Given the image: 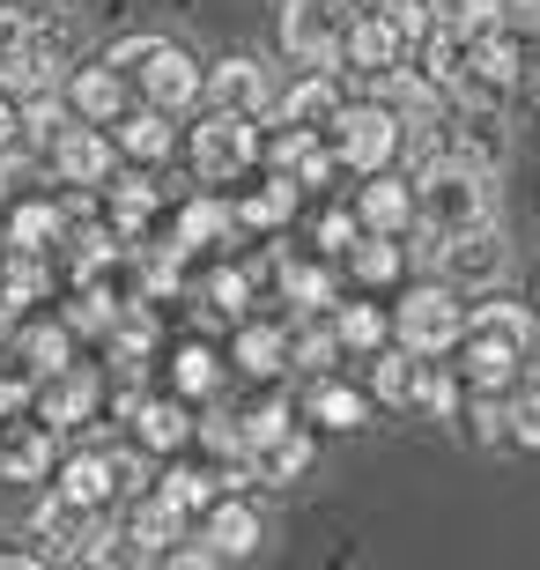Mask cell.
<instances>
[{"label": "cell", "mask_w": 540, "mask_h": 570, "mask_svg": "<svg viewBox=\"0 0 540 570\" xmlns=\"http://www.w3.org/2000/svg\"><path fill=\"white\" fill-rule=\"evenodd\" d=\"M467 438L474 444H503L511 438V407H503L497 393H474V407H467Z\"/></svg>", "instance_id": "f35d334b"}, {"label": "cell", "mask_w": 540, "mask_h": 570, "mask_svg": "<svg viewBox=\"0 0 540 570\" xmlns=\"http://www.w3.org/2000/svg\"><path fill=\"white\" fill-rule=\"evenodd\" d=\"M60 497L82 504V511L111 504V497H119V482H111V452H75V460L60 466Z\"/></svg>", "instance_id": "44dd1931"}, {"label": "cell", "mask_w": 540, "mask_h": 570, "mask_svg": "<svg viewBox=\"0 0 540 570\" xmlns=\"http://www.w3.org/2000/svg\"><path fill=\"white\" fill-rule=\"evenodd\" d=\"M393 334H400V348H415V356H444V348H459V334H467V304H459L452 282H422V289L400 304Z\"/></svg>", "instance_id": "277c9868"}, {"label": "cell", "mask_w": 540, "mask_h": 570, "mask_svg": "<svg viewBox=\"0 0 540 570\" xmlns=\"http://www.w3.org/2000/svg\"><path fill=\"white\" fill-rule=\"evenodd\" d=\"M312 415H318L326 430H363V423H371V393L318 379V385H312Z\"/></svg>", "instance_id": "4316f807"}, {"label": "cell", "mask_w": 540, "mask_h": 570, "mask_svg": "<svg viewBox=\"0 0 540 570\" xmlns=\"http://www.w3.org/2000/svg\"><path fill=\"white\" fill-rule=\"evenodd\" d=\"M385 334H393V326H385L377 304H333V341H341V348H363V356H371V348H385Z\"/></svg>", "instance_id": "f1b7e54d"}, {"label": "cell", "mask_w": 540, "mask_h": 570, "mask_svg": "<svg viewBox=\"0 0 540 570\" xmlns=\"http://www.w3.org/2000/svg\"><path fill=\"white\" fill-rule=\"evenodd\" d=\"M436 22L474 45V38H489V30H503V8L497 0H436Z\"/></svg>", "instance_id": "1f68e13d"}, {"label": "cell", "mask_w": 540, "mask_h": 570, "mask_svg": "<svg viewBox=\"0 0 540 570\" xmlns=\"http://www.w3.org/2000/svg\"><path fill=\"white\" fill-rule=\"evenodd\" d=\"M111 127H119V156H126V164H141V170H156L170 148H178V134H170V111H156V105L119 111Z\"/></svg>", "instance_id": "e0dca14e"}, {"label": "cell", "mask_w": 540, "mask_h": 570, "mask_svg": "<svg viewBox=\"0 0 540 570\" xmlns=\"http://www.w3.org/2000/svg\"><path fill=\"white\" fill-rule=\"evenodd\" d=\"M141 401H148L141 385H119V393H111V415H119V423H134V415H141Z\"/></svg>", "instance_id": "f5cc1de1"}, {"label": "cell", "mask_w": 540, "mask_h": 570, "mask_svg": "<svg viewBox=\"0 0 540 570\" xmlns=\"http://www.w3.org/2000/svg\"><path fill=\"white\" fill-rule=\"evenodd\" d=\"M341 30L348 22L333 16V0H289L282 8V52L296 67H341Z\"/></svg>", "instance_id": "8992f818"}, {"label": "cell", "mask_w": 540, "mask_h": 570, "mask_svg": "<svg viewBox=\"0 0 540 570\" xmlns=\"http://www.w3.org/2000/svg\"><path fill=\"white\" fill-rule=\"evenodd\" d=\"M16 407H30V385H0V415H16Z\"/></svg>", "instance_id": "db71d44e"}, {"label": "cell", "mask_w": 540, "mask_h": 570, "mask_svg": "<svg viewBox=\"0 0 540 570\" xmlns=\"http://www.w3.org/2000/svg\"><path fill=\"white\" fill-rule=\"evenodd\" d=\"M289 208H296V178H282V170H274V186L252 193L245 208H237V223H252V230H274V223H289Z\"/></svg>", "instance_id": "836d02e7"}, {"label": "cell", "mask_w": 540, "mask_h": 570, "mask_svg": "<svg viewBox=\"0 0 540 570\" xmlns=\"http://www.w3.org/2000/svg\"><path fill=\"white\" fill-rule=\"evenodd\" d=\"M164 563L170 570H215V563H223V549H215V541H186V549H164Z\"/></svg>", "instance_id": "c3c4849f"}, {"label": "cell", "mask_w": 540, "mask_h": 570, "mask_svg": "<svg viewBox=\"0 0 540 570\" xmlns=\"http://www.w3.org/2000/svg\"><path fill=\"white\" fill-rule=\"evenodd\" d=\"M415 223L430 230H474V223H497V170H474L444 156L415 178Z\"/></svg>", "instance_id": "6da1fadb"}, {"label": "cell", "mask_w": 540, "mask_h": 570, "mask_svg": "<svg viewBox=\"0 0 540 570\" xmlns=\"http://www.w3.org/2000/svg\"><path fill=\"white\" fill-rule=\"evenodd\" d=\"M200 97H208L215 111L267 119V75H259V60H215V67H208V82H200Z\"/></svg>", "instance_id": "8fae6325"}, {"label": "cell", "mask_w": 540, "mask_h": 570, "mask_svg": "<svg viewBox=\"0 0 540 570\" xmlns=\"http://www.w3.org/2000/svg\"><path fill=\"white\" fill-rule=\"evenodd\" d=\"M252 156H259V127H252L245 111H208L200 127H193V170L200 178H237V170H252Z\"/></svg>", "instance_id": "5b68a950"}, {"label": "cell", "mask_w": 540, "mask_h": 570, "mask_svg": "<svg viewBox=\"0 0 540 570\" xmlns=\"http://www.w3.org/2000/svg\"><path fill=\"white\" fill-rule=\"evenodd\" d=\"M164 45H170V38H156V30H141V38H119V45H111V52H105V60L119 67L126 82H134V75H141V67L156 60V52H164Z\"/></svg>", "instance_id": "b9f144b4"}, {"label": "cell", "mask_w": 540, "mask_h": 570, "mask_svg": "<svg viewBox=\"0 0 540 570\" xmlns=\"http://www.w3.org/2000/svg\"><path fill=\"white\" fill-rule=\"evenodd\" d=\"M467 334L511 341V348H526V356H533V318H526V304H503V296H489V304H474V312H467Z\"/></svg>", "instance_id": "d4e9b609"}, {"label": "cell", "mask_w": 540, "mask_h": 570, "mask_svg": "<svg viewBox=\"0 0 540 570\" xmlns=\"http://www.w3.org/2000/svg\"><path fill=\"white\" fill-rule=\"evenodd\" d=\"M333 356H341L333 326H296V334H289V363H296V371H333Z\"/></svg>", "instance_id": "8d00e7d4"}, {"label": "cell", "mask_w": 540, "mask_h": 570, "mask_svg": "<svg viewBox=\"0 0 540 570\" xmlns=\"http://www.w3.org/2000/svg\"><path fill=\"white\" fill-rule=\"evenodd\" d=\"M82 519H89V511H82V504H67V497H45V504L30 511V527H38L45 541H52V556H75V549L89 541Z\"/></svg>", "instance_id": "83f0119b"}, {"label": "cell", "mask_w": 540, "mask_h": 570, "mask_svg": "<svg viewBox=\"0 0 540 570\" xmlns=\"http://www.w3.org/2000/svg\"><path fill=\"white\" fill-rule=\"evenodd\" d=\"M45 466H52V430H45V423L0 444V474H8V482H38Z\"/></svg>", "instance_id": "f546056e"}, {"label": "cell", "mask_w": 540, "mask_h": 570, "mask_svg": "<svg viewBox=\"0 0 540 570\" xmlns=\"http://www.w3.org/2000/svg\"><path fill=\"white\" fill-rule=\"evenodd\" d=\"M75 326H82V334H105V326H111V296L82 289V296H75Z\"/></svg>", "instance_id": "7dc6e473"}, {"label": "cell", "mask_w": 540, "mask_h": 570, "mask_svg": "<svg viewBox=\"0 0 540 570\" xmlns=\"http://www.w3.org/2000/svg\"><path fill=\"white\" fill-rule=\"evenodd\" d=\"M526 348H511V341H489V334H459V379L474 385V393H503V385L519 379Z\"/></svg>", "instance_id": "5bb4252c"}, {"label": "cell", "mask_w": 540, "mask_h": 570, "mask_svg": "<svg viewBox=\"0 0 540 570\" xmlns=\"http://www.w3.org/2000/svg\"><path fill=\"white\" fill-rule=\"evenodd\" d=\"M148 215H156V186H148L141 170H134V178H119V193H111V230L134 237V230L148 223Z\"/></svg>", "instance_id": "d6a6232c"}, {"label": "cell", "mask_w": 540, "mask_h": 570, "mask_svg": "<svg viewBox=\"0 0 540 570\" xmlns=\"http://www.w3.org/2000/svg\"><path fill=\"white\" fill-rule=\"evenodd\" d=\"M52 170L67 186H105V178H119V141L105 127H60L52 134Z\"/></svg>", "instance_id": "ba28073f"}, {"label": "cell", "mask_w": 540, "mask_h": 570, "mask_svg": "<svg viewBox=\"0 0 540 570\" xmlns=\"http://www.w3.org/2000/svg\"><path fill=\"white\" fill-rule=\"evenodd\" d=\"M208 541L223 549V563L252 556V549H259V511H252V504H208Z\"/></svg>", "instance_id": "603a6c76"}, {"label": "cell", "mask_w": 540, "mask_h": 570, "mask_svg": "<svg viewBox=\"0 0 540 570\" xmlns=\"http://www.w3.org/2000/svg\"><path fill=\"white\" fill-rule=\"evenodd\" d=\"M156 497H170L178 511H208V504H215V474H193V466H170L164 482H156Z\"/></svg>", "instance_id": "d590c367"}, {"label": "cell", "mask_w": 540, "mask_h": 570, "mask_svg": "<svg viewBox=\"0 0 540 570\" xmlns=\"http://www.w3.org/2000/svg\"><path fill=\"white\" fill-rule=\"evenodd\" d=\"M511 444L540 452V393H519V401H511Z\"/></svg>", "instance_id": "f6af8a7d"}, {"label": "cell", "mask_w": 540, "mask_h": 570, "mask_svg": "<svg viewBox=\"0 0 540 570\" xmlns=\"http://www.w3.org/2000/svg\"><path fill=\"white\" fill-rule=\"evenodd\" d=\"M341 105H348V97H341V82H333V67H312V75H304V82H296L289 97H282V111H274V119L326 134L333 119H341Z\"/></svg>", "instance_id": "2e32d148"}, {"label": "cell", "mask_w": 540, "mask_h": 570, "mask_svg": "<svg viewBox=\"0 0 540 570\" xmlns=\"http://www.w3.org/2000/svg\"><path fill=\"white\" fill-rule=\"evenodd\" d=\"M348 245H355V215H348V208H333L326 223H318V253H333V259H341Z\"/></svg>", "instance_id": "bcb514c9"}, {"label": "cell", "mask_w": 540, "mask_h": 570, "mask_svg": "<svg viewBox=\"0 0 540 570\" xmlns=\"http://www.w3.org/2000/svg\"><path fill=\"white\" fill-rule=\"evenodd\" d=\"M134 82H141V97H148L156 111H170V119H178V111L200 105V82H208V67L193 60L186 45H164V52H156V60H148Z\"/></svg>", "instance_id": "52a82bcc"}, {"label": "cell", "mask_w": 540, "mask_h": 570, "mask_svg": "<svg viewBox=\"0 0 540 570\" xmlns=\"http://www.w3.org/2000/svg\"><path fill=\"white\" fill-rule=\"evenodd\" d=\"M22 356H30V371H67V326H30Z\"/></svg>", "instance_id": "ab89813d"}, {"label": "cell", "mask_w": 540, "mask_h": 570, "mask_svg": "<svg viewBox=\"0 0 540 570\" xmlns=\"http://www.w3.org/2000/svg\"><path fill=\"white\" fill-rule=\"evenodd\" d=\"M134 430H141L148 452H178V444L193 438V407H186V401H141Z\"/></svg>", "instance_id": "cb8c5ba5"}, {"label": "cell", "mask_w": 540, "mask_h": 570, "mask_svg": "<svg viewBox=\"0 0 540 570\" xmlns=\"http://www.w3.org/2000/svg\"><path fill=\"white\" fill-rule=\"evenodd\" d=\"M237 230V215L223 208V200H193L186 215H178V245H215V237Z\"/></svg>", "instance_id": "e575fe53"}, {"label": "cell", "mask_w": 540, "mask_h": 570, "mask_svg": "<svg viewBox=\"0 0 540 570\" xmlns=\"http://www.w3.org/2000/svg\"><path fill=\"white\" fill-rule=\"evenodd\" d=\"M348 259H355V282H400V267H408V253H400V237H385V230H355V245H348Z\"/></svg>", "instance_id": "484cf974"}, {"label": "cell", "mask_w": 540, "mask_h": 570, "mask_svg": "<svg viewBox=\"0 0 540 570\" xmlns=\"http://www.w3.org/2000/svg\"><path fill=\"white\" fill-rule=\"evenodd\" d=\"M229 363H237L245 379H282V371H289V326H237Z\"/></svg>", "instance_id": "ffe728a7"}, {"label": "cell", "mask_w": 540, "mask_h": 570, "mask_svg": "<svg viewBox=\"0 0 540 570\" xmlns=\"http://www.w3.org/2000/svg\"><path fill=\"white\" fill-rule=\"evenodd\" d=\"M16 141H22V111H16V97L0 89V156H8Z\"/></svg>", "instance_id": "816d5d0a"}, {"label": "cell", "mask_w": 540, "mask_h": 570, "mask_svg": "<svg viewBox=\"0 0 540 570\" xmlns=\"http://www.w3.org/2000/svg\"><path fill=\"white\" fill-rule=\"evenodd\" d=\"M422 363L430 356H415V348H371V407H415Z\"/></svg>", "instance_id": "d6986e66"}, {"label": "cell", "mask_w": 540, "mask_h": 570, "mask_svg": "<svg viewBox=\"0 0 540 570\" xmlns=\"http://www.w3.org/2000/svg\"><path fill=\"white\" fill-rule=\"evenodd\" d=\"M355 230L408 237V230H415V186L393 178V170H371V186L355 193Z\"/></svg>", "instance_id": "9c48e42d"}, {"label": "cell", "mask_w": 540, "mask_h": 570, "mask_svg": "<svg viewBox=\"0 0 540 570\" xmlns=\"http://www.w3.org/2000/svg\"><path fill=\"white\" fill-rule=\"evenodd\" d=\"M333 164H348V170H363V178H371V170H385L400 156V111L393 105H341V119H333Z\"/></svg>", "instance_id": "3957f363"}, {"label": "cell", "mask_w": 540, "mask_h": 570, "mask_svg": "<svg viewBox=\"0 0 540 570\" xmlns=\"http://www.w3.org/2000/svg\"><path fill=\"white\" fill-rule=\"evenodd\" d=\"M503 8V30H540V0H497Z\"/></svg>", "instance_id": "f907efd6"}, {"label": "cell", "mask_w": 540, "mask_h": 570, "mask_svg": "<svg viewBox=\"0 0 540 570\" xmlns=\"http://www.w3.org/2000/svg\"><path fill=\"white\" fill-rule=\"evenodd\" d=\"M282 289H289V304H304V312H333V275L326 267H282Z\"/></svg>", "instance_id": "74e56055"}, {"label": "cell", "mask_w": 540, "mask_h": 570, "mask_svg": "<svg viewBox=\"0 0 540 570\" xmlns=\"http://www.w3.org/2000/svg\"><path fill=\"white\" fill-rule=\"evenodd\" d=\"M8 326H16V296L0 289V334H8Z\"/></svg>", "instance_id": "9f6ffc18"}, {"label": "cell", "mask_w": 540, "mask_h": 570, "mask_svg": "<svg viewBox=\"0 0 540 570\" xmlns=\"http://www.w3.org/2000/svg\"><path fill=\"white\" fill-rule=\"evenodd\" d=\"M60 237V208L52 200H30V208H16V223H8V253H45Z\"/></svg>", "instance_id": "4dcf8cb0"}, {"label": "cell", "mask_w": 540, "mask_h": 570, "mask_svg": "<svg viewBox=\"0 0 540 570\" xmlns=\"http://www.w3.org/2000/svg\"><path fill=\"white\" fill-rule=\"evenodd\" d=\"M430 275H436V282H452L459 296L503 289V275H511V245H503L497 223H474V230H444V237H436Z\"/></svg>", "instance_id": "7a4b0ae2"}, {"label": "cell", "mask_w": 540, "mask_h": 570, "mask_svg": "<svg viewBox=\"0 0 540 570\" xmlns=\"http://www.w3.org/2000/svg\"><path fill=\"white\" fill-rule=\"evenodd\" d=\"M82 563H134V533H111V527H97L89 533V549H75Z\"/></svg>", "instance_id": "7bdbcfd3"}, {"label": "cell", "mask_w": 540, "mask_h": 570, "mask_svg": "<svg viewBox=\"0 0 540 570\" xmlns=\"http://www.w3.org/2000/svg\"><path fill=\"white\" fill-rule=\"evenodd\" d=\"M178 385H186V393H215V385H223L215 348H200V341H193V348H178Z\"/></svg>", "instance_id": "60d3db41"}, {"label": "cell", "mask_w": 540, "mask_h": 570, "mask_svg": "<svg viewBox=\"0 0 540 570\" xmlns=\"http://www.w3.org/2000/svg\"><path fill=\"white\" fill-rule=\"evenodd\" d=\"M312 466V438L296 423H282V430H267V438H252L245 444V474L252 482H296Z\"/></svg>", "instance_id": "4fadbf2b"}, {"label": "cell", "mask_w": 540, "mask_h": 570, "mask_svg": "<svg viewBox=\"0 0 540 570\" xmlns=\"http://www.w3.org/2000/svg\"><path fill=\"white\" fill-rule=\"evenodd\" d=\"M415 407H430V415H452L459 407V385L444 379V371H430V363H422V385H415Z\"/></svg>", "instance_id": "ee69618b"}, {"label": "cell", "mask_w": 540, "mask_h": 570, "mask_svg": "<svg viewBox=\"0 0 540 570\" xmlns=\"http://www.w3.org/2000/svg\"><path fill=\"white\" fill-rule=\"evenodd\" d=\"M22 45H30L45 67H75L89 52V22L75 16V8H52V16H38L30 30H22Z\"/></svg>", "instance_id": "ac0fdd59"}, {"label": "cell", "mask_w": 540, "mask_h": 570, "mask_svg": "<svg viewBox=\"0 0 540 570\" xmlns=\"http://www.w3.org/2000/svg\"><path fill=\"white\" fill-rule=\"evenodd\" d=\"M0 267H8V237H0Z\"/></svg>", "instance_id": "6f0895ef"}, {"label": "cell", "mask_w": 540, "mask_h": 570, "mask_svg": "<svg viewBox=\"0 0 540 570\" xmlns=\"http://www.w3.org/2000/svg\"><path fill=\"white\" fill-rule=\"evenodd\" d=\"M519 82H526V97H533V111H540V60H526V75H519Z\"/></svg>", "instance_id": "11a10c76"}, {"label": "cell", "mask_w": 540, "mask_h": 570, "mask_svg": "<svg viewBox=\"0 0 540 570\" xmlns=\"http://www.w3.org/2000/svg\"><path fill=\"white\" fill-rule=\"evenodd\" d=\"M89 407H97V379L89 371H75V363L67 371H45V385H38V423L45 430H75Z\"/></svg>", "instance_id": "9a60e30c"}, {"label": "cell", "mask_w": 540, "mask_h": 570, "mask_svg": "<svg viewBox=\"0 0 540 570\" xmlns=\"http://www.w3.org/2000/svg\"><path fill=\"white\" fill-rule=\"evenodd\" d=\"M341 60H355V75H385V67H400L408 60V38H400L385 16H355L348 30H341Z\"/></svg>", "instance_id": "7c38bea8"}, {"label": "cell", "mask_w": 540, "mask_h": 570, "mask_svg": "<svg viewBox=\"0 0 540 570\" xmlns=\"http://www.w3.org/2000/svg\"><path fill=\"white\" fill-rule=\"evenodd\" d=\"M111 482H119L126 497H141V489H148V474H141V460H134V452H111Z\"/></svg>", "instance_id": "681fc988"}, {"label": "cell", "mask_w": 540, "mask_h": 570, "mask_svg": "<svg viewBox=\"0 0 540 570\" xmlns=\"http://www.w3.org/2000/svg\"><path fill=\"white\" fill-rule=\"evenodd\" d=\"M60 97H67V111H75V119H89V127H111V119L126 111V75H119L111 60H97V67H75Z\"/></svg>", "instance_id": "30bf717a"}, {"label": "cell", "mask_w": 540, "mask_h": 570, "mask_svg": "<svg viewBox=\"0 0 540 570\" xmlns=\"http://www.w3.org/2000/svg\"><path fill=\"white\" fill-rule=\"evenodd\" d=\"M134 556H164V549H178L186 541V511L170 504V497H148L141 511H134Z\"/></svg>", "instance_id": "7402d4cb"}]
</instances>
